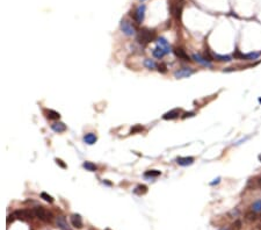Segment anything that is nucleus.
<instances>
[{
    "label": "nucleus",
    "mask_w": 261,
    "mask_h": 230,
    "mask_svg": "<svg viewBox=\"0 0 261 230\" xmlns=\"http://www.w3.org/2000/svg\"><path fill=\"white\" fill-rule=\"evenodd\" d=\"M194 157H179L177 159V163L181 166H188V165H192L194 163Z\"/></svg>",
    "instance_id": "obj_14"
},
{
    "label": "nucleus",
    "mask_w": 261,
    "mask_h": 230,
    "mask_svg": "<svg viewBox=\"0 0 261 230\" xmlns=\"http://www.w3.org/2000/svg\"><path fill=\"white\" fill-rule=\"evenodd\" d=\"M259 102H261V98H259Z\"/></svg>",
    "instance_id": "obj_38"
},
{
    "label": "nucleus",
    "mask_w": 261,
    "mask_h": 230,
    "mask_svg": "<svg viewBox=\"0 0 261 230\" xmlns=\"http://www.w3.org/2000/svg\"><path fill=\"white\" fill-rule=\"evenodd\" d=\"M258 184H259V186L261 187V177L259 178V180H258Z\"/></svg>",
    "instance_id": "obj_36"
},
{
    "label": "nucleus",
    "mask_w": 261,
    "mask_h": 230,
    "mask_svg": "<svg viewBox=\"0 0 261 230\" xmlns=\"http://www.w3.org/2000/svg\"><path fill=\"white\" fill-rule=\"evenodd\" d=\"M220 178L218 177V178H216V179H215L214 181H211V183H210V185H211V186H214V185H217V184H220Z\"/></svg>",
    "instance_id": "obj_33"
},
{
    "label": "nucleus",
    "mask_w": 261,
    "mask_h": 230,
    "mask_svg": "<svg viewBox=\"0 0 261 230\" xmlns=\"http://www.w3.org/2000/svg\"><path fill=\"white\" fill-rule=\"evenodd\" d=\"M195 115V113L194 112H189V113H185L183 115H182V119H186V118H192Z\"/></svg>",
    "instance_id": "obj_32"
},
{
    "label": "nucleus",
    "mask_w": 261,
    "mask_h": 230,
    "mask_svg": "<svg viewBox=\"0 0 261 230\" xmlns=\"http://www.w3.org/2000/svg\"><path fill=\"white\" fill-rule=\"evenodd\" d=\"M41 199H43L44 201H47V202H54V198L51 196V195H49L48 193H45V192H42L41 193Z\"/></svg>",
    "instance_id": "obj_28"
},
{
    "label": "nucleus",
    "mask_w": 261,
    "mask_h": 230,
    "mask_svg": "<svg viewBox=\"0 0 261 230\" xmlns=\"http://www.w3.org/2000/svg\"><path fill=\"white\" fill-rule=\"evenodd\" d=\"M84 141H85V143L92 145V144H94L96 141H97V137H96V135H94L93 133H88V134H86V135L84 136Z\"/></svg>",
    "instance_id": "obj_17"
},
{
    "label": "nucleus",
    "mask_w": 261,
    "mask_h": 230,
    "mask_svg": "<svg viewBox=\"0 0 261 230\" xmlns=\"http://www.w3.org/2000/svg\"><path fill=\"white\" fill-rule=\"evenodd\" d=\"M157 45H159L161 49H164L166 55L171 53V45H169V43H168V42L166 41V39H164V37H158V39H157Z\"/></svg>",
    "instance_id": "obj_11"
},
{
    "label": "nucleus",
    "mask_w": 261,
    "mask_h": 230,
    "mask_svg": "<svg viewBox=\"0 0 261 230\" xmlns=\"http://www.w3.org/2000/svg\"><path fill=\"white\" fill-rule=\"evenodd\" d=\"M259 161L261 162V155H259Z\"/></svg>",
    "instance_id": "obj_37"
},
{
    "label": "nucleus",
    "mask_w": 261,
    "mask_h": 230,
    "mask_svg": "<svg viewBox=\"0 0 261 230\" xmlns=\"http://www.w3.org/2000/svg\"><path fill=\"white\" fill-rule=\"evenodd\" d=\"M145 9H146L145 5H139L137 8H136L135 14H134V18H135V20H136L137 23H142V22H143L144 16H145Z\"/></svg>",
    "instance_id": "obj_6"
},
{
    "label": "nucleus",
    "mask_w": 261,
    "mask_h": 230,
    "mask_svg": "<svg viewBox=\"0 0 261 230\" xmlns=\"http://www.w3.org/2000/svg\"><path fill=\"white\" fill-rule=\"evenodd\" d=\"M56 223L58 226V228L60 230H69V226H68V222L65 220L64 216H58L56 218Z\"/></svg>",
    "instance_id": "obj_15"
},
{
    "label": "nucleus",
    "mask_w": 261,
    "mask_h": 230,
    "mask_svg": "<svg viewBox=\"0 0 261 230\" xmlns=\"http://www.w3.org/2000/svg\"><path fill=\"white\" fill-rule=\"evenodd\" d=\"M160 175H161V172L158 171V170H150V171H146L144 173V176L146 178H156V177H159Z\"/></svg>",
    "instance_id": "obj_24"
},
{
    "label": "nucleus",
    "mask_w": 261,
    "mask_h": 230,
    "mask_svg": "<svg viewBox=\"0 0 261 230\" xmlns=\"http://www.w3.org/2000/svg\"><path fill=\"white\" fill-rule=\"evenodd\" d=\"M142 1H144V0H142Z\"/></svg>",
    "instance_id": "obj_40"
},
{
    "label": "nucleus",
    "mask_w": 261,
    "mask_h": 230,
    "mask_svg": "<svg viewBox=\"0 0 261 230\" xmlns=\"http://www.w3.org/2000/svg\"><path fill=\"white\" fill-rule=\"evenodd\" d=\"M105 230H110V229H105Z\"/></svg>",
    "instance_id": "obj_39"
},
{
    "label": "nucleus",
    "mask_w": 261,
    "mask_h": 230,
    "mask_svg": "<svg viewBox=\"0 0 261 230\" xmlns=\"http://www.w3.org/2000/svg\"><path fill=\"white\" fill-rule=\"evenodd\" d=\"M34 214H35V216L39 217L40 220L42 221H45V222H51L52 221V214L50 213V212H47L45 209H44V207H42V206H37V207H35L34 209Z\"/></svg>",
    "instance_id": "obj_2"
},
{
    "label": "nucleus",
    "mask_w": 261,
    "mask_h": 230,
    "mask_svg": "<svg viewBox=\"0 0 261 230\" xmlns=\"http://www.w3.org/2000/svg\"><path fill=\"white\" fill-rule=\"evenodd\" d=\"M234 69L233 68H229V69H225V70H223L224 72H232Z\"/></svg>",
    "instance_id": "obj_35"
},
{
    "label": "nucleus",
    "mask_w": 261,
    "mask_h": 230,
    "mask_svg": "<svg viewBox=\"0 0 261 230\" xmlns=\"http://www.w3.org/2000/svg\"><path fill=\"white\" fill-rule=\"evenodd\" d=\"M121 29L127 36H134L136 35V29L132 26L131 22H129L128 20H122L121 21Z\"/></svg>",
    "instance_id": "obj_3"
},
{
    "label": "nucleus",
    "mask_w": 261,
    "mask_h": 230,
    "mask_svg": "<svg viewBox=\"0 0 261 230\" xmlns=\"http://www.w3.org/2000/svg\"><path fill=\"white\" fill-rule=\"evenodd\" d=\"M44 114L49 120H59L60 118V114L54 109H44Z\"/></svg>",
    "instance_id": "obj_13"
},
{
    "label": "nucleus",
    "mask_w": 261,
    "mask_h": 230,
    "mask_svg": "<svg viewBox=\"0 0 261 230\" xmlns=\"http://www.w3.org/2000/svg\"><path fill=\"white\" fill-rule=\"evenodd\" d=\"M245 217H246L247 221H251V222H252V221H255V220H257V213H255L254 210H251V212L246 213Z\"/></svg>",
    "instance_id": "obj_27"
},
{
    "label": "nucleus",
    "mask_w": 261,
    "mask_h": 230,
    "mask_svg": "<svg viewBox=\"0 0 261 230\" xmlns=\"http://www.w3.org/2000/svg\"><path fill=\"white\" fill-rule=\"evenodd\" d=\"M154 40H157L156 39V31L150 30V29H142L137 37V41L143 45H146L148 43L153 42Z\"/></svg>",
    "instance_id": "obj_1"
},
{
    "label": "nucleus",
    "mask_w": 261,
    "mask_h": 230,
    "mask_svg": "<svg viewBox=\"0 0 261 230\" xmlns=\"http://www.w3.org/2000/svg\"><path fill=\"white\" fill-rule=\"evenodd\" d=\"M157 68H158V71H159L160 73H166V72H167V66H166L165 63H160Z\"/></svg>",
    "instance_id": "obj_30"
},
{
    "label": "nucleus",
    "mask_w": 261,
    "mask_h": 230,
    "mask_svg": "<svg viewBox=\"0 0 261 230\" xmlns=\"http://www.w3.org/2000/svg\"><path fill=\"white\" fill-rule=\"evenodd\" d=\"M193 73H194V70L190 68H182L180 70H177L174 72V77L178 78V79H181V78H188L190 77Z\"/></svg>",
    "instance_id": "obj_5"
},
{
    "label": "nucleus",
    "mask_w": 261,
    "mask_h": 230,
    "mask_svg": "<svg viewBox=\"0 0 261 230\" xmlns=\"http://www.w3.org/2000/svg\"><path fill=\"white\" fill-rule=\"evenodd\" d=\"M171 12H172V14L175 16L177 20H180V18H181V12H182V6H181V5H180V6H179V5L172 6Z\"/></svg>",
    "instance_id": "obj_19"
},
{
    "label": "nucleus",
    "mask_w": 261,
    "mask_h": 230,
    "mask_svg": "<svg viewBox=\"0 0 261 230\" xmlns=\"http://www.w3.org/2000/svg\"><path fill=\"white\" fill-rule=\"evenodd\" d=\"M152 55H153L156 58L161 59V58H163V57L166 55V53H165V50H164V49H161L159 45H157V47H156V48L152 50Z\"/></svg>",
    "instance_id": "obj_18"
},
{
    "label": "nucleus",
    "mask_w": 261,
    "mask_h": 230,
    "mask_svg": "<svg viewBox=\"0 0 261 230\" xmlns=\"http://www.w3.org/2000/svg\"><path fill=\"white\" fill-rule=\"evenodd\" d=\"M252 210H254L255 213H260L261 212V200H258L252 204Z\"/></svg>",
    "instance_id": "obj_29"
},
{
    "label": "nucleus",
    "mask_w": 261,
    "mask_h": 230,
    "mask_svg": "<svg viewBox=\"0 0 261 230\" xmlns=\"http://www.w3.org/2000/svg\"><path fill=\"white\" fill-rule=\"evenodd\" d=\"M148 192V187L145 185H138L137 187L134 190V193L135 194H138V195H143Z\"/></svg>",
    "instance_id": "obj_21"
},
{
    "label": "nucleus",
    "mask_w": 261,
    "mask_h": 230,
    "mask_svg": "<svg viewBox=\"0 0 261 230\" xmlns=\"http://www.w3.org/2000/svg\"><path fill=\"white\" fill-rule=\"evenodd\" d=\"M144 65L149 69V70H153V69H156L158 66L157 63H156L153 59H150V58H146V59L144 61Z\"/></svg>",
    "instance_id": "obj_23"
},
{
    "label": "nucleus",
    "mask_w": 261,
    "mask_h": 230,
    "mask_svg": "<svg viewBox=\"0 0 261 230\" xmlns=\"http://www.w3.org/2000/svg\"><path fill=\"white\" fill-rule=\"evenodd\" d=\"M174 54H175V56L178 57L179 59H182V61H186V62H189L190 61V57L188 56V55L186 54V51L182 49V48H174Z\"/></svg>",
    "instance_id": "obj_10"
},
{
    "label": "nucleus",
    "mask_w": 261,
    "mask_h": 230,
    "mask_svg": "<svg viewBox=\"0 0 261 230\" xmlns=\"http://www.w3.org/2000/svg\"><path fill=\"white\" fill-rule=\"evenodd\" d=\"M51 129L55 131V133H58V134H60V133H64V131H66V129H68V127H66V124L65 123H63V122H55V123H52L51 124Z\"/></svg>",
    "instance_id": "obj_12"
},
{
    "label": "nucleus",
    "mask_w": 261,
    "mask_h": 230,
    "mask_svg": "<svg viewBox=\"0 0 261 230\" xmlns=\"http://www.w3.org/2000/svg\"><path fill=\"white\" fill-rule=\"evenodd\" d=\"M143 130H144V127H143L142 124H136V126H134V127L131 128L130 134H137V133H142Z\"/></svg>",
    "instance_id": "obj_25"
},
{
    "label": "nucleus",
    "mask_w": 261,
    "mask_h": 230,
    "mask_svg": "<svg viewBox=\"0 0 261 230\" xmlns=\"http://www.w3.org/2000/svg\"><path fill=\"white\" fill-rule=\"evenodd\" d=\"M14 216L19 218V220H30V218H33V216H35V214H34V210L25 209V210L14 212Z\"/></svg>",
    "instance_id": "obj_4"
},
{
    "label": "nucleus",
    "mask_w": 261,
    "mask_h": 230,
    "mask_svg": "<svg viewBox=\"0 0 261 230\" xmlns=\"http://www.w3.org/2000/svg\"><path fill=\"white\" fill-rule=\"evenodd\" d=\"M180 113H181V109H180V108L172 109V110L167 112L166 114H164V115H163V119H164V120H174V119L179 118Z\"/></svg>",
    "instance_id": "obj_9"
},
{
    "label": "nucleus",
    "mask_w": 261,
    "mask_h": 230,
    "mask_svg": "<svg viewBox=\"0 0 261 230\" xmlns=\"http://www.w3.org/2000/svg\"><path fill=\"white\" fill-rule=\"evenodd\" d=\"M14 214L13 215H9V216L7 217V226H9V223H11V221H12V222H13L14 221Z\"/></svg>",
    "instance_id": "obj_34"
},
{
    "label": "nucleus",
    "mask_w": 261,
    "mask_h": 230,
    "mask_svg": "<svg viewBox=\"0 0 261 230\" xmlns=\"http://www.w3.org/2000/svg\"><path fill=\"white\" fill-rule=\"evenodd\" d=\"M71 220V224L74 227V228H78V229H81L83 228V218L79 214H73L70 217Z\"/></svg>",
    "instance_id": "obj_8"
},
{
    "label": "nucleus",
    "mask_w": 261,
    "mask_h": 230,
    "mask_svg": "<svg viewBox=\"0 0 261 230\" xmlns=\"http://www.w3.org/2000/svg\"><path fill=\"white\" fill-rule=\"evenodd\" d=\"M55 162L57 163V165H59V166H60L62 169H66V167H68V165H66L65 163L63 162L62 159H59V158H56V159H55Z\"/></svg>",
    "instance_id": "obj_31"
},
{
    "label": "nucleus",
    "mask_w": 261,
    "mask_h": 230,
    "mask_svg": "<svg viewBox=\"0 0 261 230\" xmlns=\"http://www.w3.org/2000/svg\"><path fill=\"white\" fill-rule=\"evenodd\" d=\"M241 226H243L241 221H240V220H236L233 223L231 224L230 230H240V229H241Z\"/></svg>",
    "instance_id": "obj_26"
},
{
    "label": "nucleus",
    "mask_w": 261,
    "mask_h": 230,
    "mask_svg": "<svg viewBox=\"0 0 261 230\" xmlns=\"http://www.w3.org/2000/svg\"><path fill=\"white\" fill-rule=\"evenodd\" d=\"M211 54H212L214 59H215V61H217V62H231V61H232V59H231V57H230V56H228V55H218V54L212 53V51H211Z\"/></svg>",
    "instance_id": "obj_16"
},
{
    "label": "nucleus",
    "mask_w": 261,
    "mask_h": 230,
    "mask_svg": "<svg viewBox=\"0 0 261 230\" xmlns=\"http://www.w3.org/2000/svg\"><path fill=\"white\" fill-rule=\"evenodd\" d=\"M261 53H249L247 55H244L243 59H245V61H254V59H258Z\"/></svg>",
    "instance_id": "obj_22"
},
{
    "label": "nucleus",
    "mask_w": 261,
    "mask_h": 230,
    "mask_svg": "<svg viewBox=\"0 0 261 230\" xmlns=\"http://www.w3.org/2000/svg\"><path fill=\"white\" fill-rule=\"evenodd\" d=\"M192 58L195 61V62H196V63H198V64H201V65H203V66H206V68H212L211 62L206 61V58H204L203 56H201L200 54H194L192 56Z\"/></svg>",
    "instance_id": "obj_7"
},
{
    "label": "nucleus",
    "mask_w": 261,
    "mask_h": 230,
    "mask_svg": "<svg viewBox=\"0 0 261 230\" xmlns=\"http://www.w3.org/2000/svg\"><path fill=\"white\" fill-rule=\"evenodd\" d=\"M84 169H86L87 171H91V172H95L96 170H97V166H96L95 164H93V163L91 162H85L83 164Z\"/></svg>",
    "instance_id": "obj_20"
}]
</instances>
